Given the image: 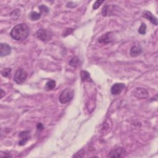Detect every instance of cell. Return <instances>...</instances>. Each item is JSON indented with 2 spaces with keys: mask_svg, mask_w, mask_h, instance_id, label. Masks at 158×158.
<instances>
[{
  "mask_svg": "<svg viewBox=\"0 0 158 158\" xmlns=\"http://www.w3.org/2000/svg\"><path fill=\"white\" fill-rule=\"evenodd\" d=\"M30 34V28L26 24H19L16 26L11 32V37L17 41L26 40Z\"/></svg>",
  "mask_w": 158,
  "mask_h": 158,
  "instance_id": "obj_1",
  "label": "cell"
},
{
  "mask_svg": "<svg viewBox=\"0 0 158 158\" xmlns=\"http://www.w3.org/2000/svg\"><path fill=\"white\" fill-rule=\"evenodd\" d=\"M74 96V91L71 89H66L63 90L60 96V101L62 104H66L71 101Z\"/></svg>",
  "mask_w": 158,
  "mask_h": 158,
  "instance_id": "obj_2",
  "label": "cell"
},
{
  "mask_svg": "<svg viewBox=\"0 0 158 158\" xmlns=\"http://www.w3.org/2000/svg\"><path fill=\"white\" fill-rule=\"evenodd\" d=\"M27 77V73L24 69L19 68L17 70L15 73L14 80L17 84H21L24 83Z\"/></svg>",
  "mask_w": 158,
  "mask_h": 158,
  "instance_id": "obj_3",
  "label": "cell"
},
{
  "mask_svg": "<svg viewBox=\"0 0 158 158\" xmlns=\"http://www.w3.org/2000/svg\"><path fill=\"white\" fill-rule=\"evenodd\" d=\"M52 35V33L51 32L46 30V29H40L36 33L37 37L43 42H47V41L50 40Z\"/></svg>",
  "mask_w": 158,
  "mask_h": 158,
  "instance_id": "obj_4",
  "label": "cell"
},
{
  "mask_svg": "<svg viewBox=\"0 0 158 158\" xmlns=\"http://www.w3.org/2000/svg\"><path fill=\"white\" fill-rule=\"evenodd\" d=\"M133 95L139 99H145L149 96L148 91L141 87L136 88L133 91Z\"/></svg>",
  "mask_w": 158,
  "mask_h": 158,
  "instance_id": "obj_5",
  "label": "cell"
},
{
  "mask_svg": "<svg viewBox=\"0 0 158 158\" xmlns=\"http://www.w3.org/2000/svg\"><path fill=\"white\" fill-rule=\"evenodd\" d=\"M126 154L125 150L121 147L116 148L111 150L108 154L109 157H122Z\"/></svg>",
  "mask_w": 158,
  "mask_h": 158,
  "instance_id": "obj_6",
  "label": "cell"
},
{
  "mask_svg": "<svg viewBox=\"0 0 158 158\" xmlns=\"http://www.w3.org/2000/svg\"><path fill=\"white\" fill-rule=\"evenodd\" d=\"M125 85L122 83H116L111 87V92L113 95H118L120 94L122 90L125 89Z\"/></svg>",
  "mask_w": 158,
  "mask_h": 158,
  "instance_id": "obj_7",
  "label": "cell"
},
{
  "mask_svg": "<svg viewBox=\"0 0 158 158\" xmlns=\"http://www.w3.org/2000/svg\"><path fill=\"white\" fill-rule=\"evenodd\" d=\"M11 52V48L6 43L0 44V56L4 57L8 56Z\"/></svg>",
  "mask_w": 158,
  "mask_h": 158,
  "instance_id": "obj_8",
  "label": "cell"
},
{
  "mask_svg": "<svg viewBox=\"0 0 158 158\" xmlns=\"http://www.w3.org/2000/svg\"><path fill=\"white\" fill-rule=\"evenodd\" d=\"M19 137L21 138V141L19 142V145H24L28 140L30 139V131L26 130L23 131L19 133Z\"/></svg>",
  "mask_w": 158,
  "mask_h": 158,
  "instance_id": "obj_9",
  "label": "cell"
},
{
  "mask_svg": "<svg viewBox=\"0 0 158 158\" xmlns=\"http://www.w3.org/2000/svg\"><path fill=\"white\" fill-rule=\"evenodd\" d=\"M145 18L148 19L152 24H154V26H157V20L156 17L152 14L149 11H145L143 13V16Z\"/></svg>",
  "mask_w": 158,
  "mask_h": 158,
  "instance_id": "obj_10",
  "label": "cell"
},
{
  "mask_svg": "<svg viewBox=\"0 0 158 158\" xmlns=\"http://www.w3.org/2000/svg\"><path fill=\"white\" fill-rule=\"evenodd\" d=\"M111 33L108 32L102 35L100 38H98V42L102 44H108L112 42V37H111Z\"/></svg>",
  "mask_w": 158,
  "mask_h": 158,
  "instance_id": "obj_11",
  "label": "cell"
},
{
  "mask_svg": "<svg viewBox=\"0 0 158 158\" xmlns=\"http://www.w3.org/2000/svg\"><path fill=\"white\" fill-rule=\"evenodd\" d=\"M142 52V48L140 46H134L131 48L130 55L132 57H137L141 55Z\"/></svg>",
  "mask_w": 158,
  "mask_h": 158,
  "instance_id": "obj_12",
  "label": "cell"
},
{
  "mask_svg": "<svg viewBox=\"0 0 158 158\" xmlns=\"http://www.w3.org/2000/svg\"><path fill=\"white\" fill-rule=\"evenodd\" d=\"M81 79L83 81H88V82H93V80L90 77V73L86 71H82L80 72Z\"/></svg>",
  "mask_w": 158,
  "mask_h": 158,
  "instance_id": "obj_13",
  "label": "cell"
},
{
  "mask_svg": "<svg viewBox=\"0 0 158 158\" xmlns=\"http://www.w3.org/2000/svg\"><path fill=\"white\" fill-rule=\"evenodd\" d=\"M113 13V10H112V7L109 5L106 4L103 8L102 10V14L103 16H111Z\"/></svg>",
  "mask_w": 158,
  "mask_h": 158,
  "instance_id": "obj_14",
  "label": "cell"
},
{
  "mask_svg": "<svg viewBox=\"0 0 158 158\" xmlns=\"http://www.w3.org/2000/svg\"><path fill=\"white\" fill-rule=\"evenodd\" d=\"M69 64L74 67H77L80 65V61L77 56H74L69 61Z\"/></svg>",
  "mask_w": 158,
  "mask_h": 158,
  "instance_id": "obj_15",
  "label": "cell"
},
{
  "mask_svg": "<svg viewBox=\"0 0 158 158\" xmlns=\"http://www.w3.org/2000/svg\"><path fill=\"white\" fill-rule=\"evenodd\" d=\"M55 87H56V81L53 80H50L46 84L45 89L46 90L50 91V90L54 89Z\"/></svg>",
  "mask_w": 158,
  "mask_h": 158,
  "instance_id": "obj_16",
  "label": "cell"
},
{
  "mask_svg": "<svg viewBox=\"0 0 158 158\" xmlns=\"http://www.w3.org/2000/svg\"><path fill=\"white\" fill-rule=\"evenodd\" d=\"M41 14H42L41 13H38L37 12L33 11V12L30 13V16H29V17H30L32 21H38L41 17Z\"/></svg>",
  "mask_w": 158,
  "mask_h": 158,
  "instance_id": "obj_17",
  "label": "cell"
},
{
  "mask_svg": "<svg viewBox=\"0 0 158 158\" xmlns=\"http://www.w3.org/2000/svg\"><path fill=\"white\" fill-rule=\"evenodd\" d=\"M11 71H12V69H11V68L4 69L1 71V74L4 77H8L10 75Z\"/></svg>",
  "mask_w": 158,
  "mask_h": 158,
  "instance_id": "obj_18",
  "label": "cell"
},
{
  "mask_svg": "<svg viewBox=\"0 0 158 158\" xmlns=\"http://www.w3.org/2000/svg\"><path fill=\"white\" fill-rule=\"evenodd\" d=\"M146 26L145 23H142L141 26L138 29V33L142 35H145L146 33Z\"/></svg>",
  "mask_w": 158,
  "mask_h": 158,
  "instance_id": "obj_19",
  "label": "cell"
},
{
  "mask_svg": "<svg viewBox=\"0 0 158 158\" xmlns=\"http://www.w3.org/2000/svg\"><path fill=\"white\" fill-rule=\"evenodd\" d=\"M74 29L71 28H68L67 29H66L65 30H64L62 33V37H66L67 36H68L69 35L71 34L73 32H74Z\"/></svg>",
  "mask_w": 158,
  "mask_h": 158,
  "instance_id": "obj_20",
  "label": "cell"
},
{
  "mask_svg": "<svg viewBox=\"0 0 158 158\" xmlns=\"http://www.w3.org/2000/svg\"><path fill=\"white\" fill-rule=\"evenodd\" d=\"M39 9L40 10L41 14L42 13H48V11H49V9L45 5L40 6Z\"/></svg>",
  "mask_w": 158,
  "mask_h": 158,
  "instance_id": "obj_21",
  "label": "cell"
},
{
  "mask_svg": "<svg viewBox=\"0 0 158 158\" xmlns=\"http://www.w3.org/2000/svg\"><path fill=\"white\" fill-rule=\"evenodd\" d=\"M103 3H104V1H96L94 3V4H93V9L96 10V9H97L98 8H99V7L101 5V4Z\"/></svg>",
  "mask_w": 158,
  "mask_h": 158,
  "instance_id": "obj_22",
  "label": "cell"
},
{
  "mask_svg": "<svg viewBox=\"0 0 158 158\" xmlns=\"http://www.w3.org/2000/svg\"><path fill=\"white\" fill-rule=\"evenodd\" d=\"M37 129L38 130H43L44 127H43V124H42V123H38V124L37 125Z\"/></svg>",
  "mask_w": 158,
  "mask_h": 158,
  "instance_id": "obj_23",
  "label": "cell"
},
{
  "mask_svg": "<svg viewBox=\"0 0 158 158\" xmlns=\"http://www.w3.org/2000/svg\"><path fill=\"white\" fill-rule=\"evenodd\" d=\"M1 98H2L3 97V96L4 95V94H5V92L3 91V89H1Z\"/></svg>",
  "mask_w": 158,
  "mask_h": 158,
  "instance_id": "obj_24",
  "label": "cell"
}]
</instances>
